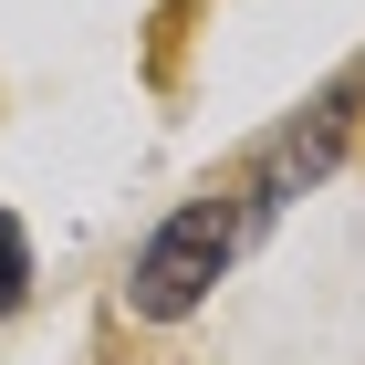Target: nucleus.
Listing matches in <instances>:
<instances>
[{
	"mask_svg": "<svg viewBox=\"0 0 365 365\" xmlns=\"http://www.w3.org/2000/svg\"><path fill=\"white\" fill-rule=\"evenodd\" d=\"M31 303V240H21V220L0 209V313H21Z\"/></svg>",
	"mask_w": 365,
	"mask_h": 365,
	"instance_id": "nucleus-2",
	"label": "nucleus"
},
{
	"mask_svg": "<svg viewBox=\"0 0 365 365\" xmlns=\"http://www.w3.org/2000/svg\"><path fill=\"white\" fill-rule=\"evenodd\" d=\"M230 251H240V209L209 188V198H188V209H168V220L146 230V251L125 261V303L146 324H178V313L209 303V282L230 272Z\"/></svg>",
	"mask_w": 365,
	"mask_h": 365,
	"instance_id": "nucleus-1",
	"label": "nucleus"
}]
</instances>
